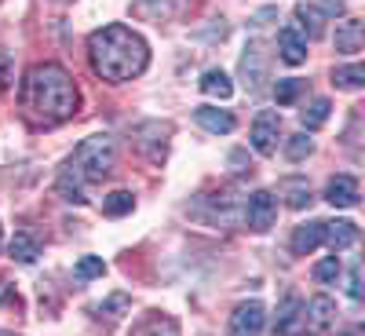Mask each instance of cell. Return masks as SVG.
I'll return each mask as SVG.
<instances>
[{"mask_svg": "<svg viewBox=\"0 0 365 336\" xmlns=\"http://www.w3.org/2000/svg\"><path fill=\"white\" fill-rule=\"evenodd\" d=\"M19 103L26 117H34L37 125H63L77 113V84L58 63H37L29 66L22 84H19Z\"/></svg>", "mask_w": 365, "mask_h": 336, "instance_id": "6da1fadb", "label": "cell"}, {"mask_svg": "<svg viewBox=\"0 0 365 336\" xmlns=\"http://www.w3.org/2000/svg\"><path fill=\"white\" fill-rule=\"evenodd\" d=\"M88 58H91V70H96L103 81L120 84V81H132L146 70L150 63V48L146 41L135 34V29L110 22L103 29L88 37Z\"/></svg>", "mask_w": 365, "mask_h": 336, "instance_id": "7a4b0ae2", "label": "cell"}, {"mask_svg": "<svg viewBox=\"0 0 365 336\" xmlns=\"http://www.w3.org/2000/svg\"><path fill=\"white\" fill-rule=\"evenodd\" d=\"M113 161H117V143L113 136H88L77 150L73 158L66 161V175H73L81 187H88V183H99L113 172Z\"/></svg>", "mask_w": 365, "mask_h": 336, "instance_id": "3957f363", "label": "cell"}, {"mask_svg": "<svg viewBox=\"0 0 365 336\" xmlns=\"http://www.w3.org/2000/svg\"><path fill=\"white\" fill-rule=\"evenodd\" d=\"M278 136H282V117L274 113V110H259L256 121H252V132H249L252 150H256V154H263V158H270L274 150H278Z\"/></svg>", "mask_w": 365, "mask_h": 336, "instance_id": "277c9868", "label": "cell"}, {"mask_svg": "<svg viewBox=\"0 0 365 336\" xmlns=\"http://www.w3.org/2000/svg\"><path fill=\"white\" fill-rule=\"evenodd\" d=\"M263 325H267V307L259 300H249V303H241V307L230 315L227 336H259Z\"/></svg>", "mask_w": 365, "mask_h": 336, "instance_id": "5b68a950", "label": "cell"}, {"mask_svg": "<svg viewBox=\"0 0 365 336\" xmlns=\"http://www.w3.org/2000/svg\"><path fill=\"white\" fill-rule=\"evenodd\" d=\"M274 216H278V198H274L270 190H256L249 198V205H245V223L256 234H263V230L274 227Z\"/></svg>", "mask_w": 365, "mask_h": 336, "instance_id": "8992f818", "label": "cell"}, {"mask_svg": "<svg viewBox=\"0 0 365 336\" xmlns=\"http://www.w3.org/2000/svg\"><path fill=\"white\" fill-rule=\"evenodd\" d=\"M241 77H245V88L249 91H259L263 81H267V48L259 41H252L241 55Z\"/></svg>", "mask_w": 365, "mask_h": 336, "instance_id": "52a82bcc", "label": "cell"}, {"mask_svg": "<svg viewBox=\"0 0 365 336\" xmlns=\"http://www.w3.org/2000/svg\"><path fill=\"white\" fill-rule=\"evenodd\" d=\"M274 336H303V300L292 292L274 315Z\"/></svg>", "mask_w": 365, "mask_h": 336, "instance_id": "ba28073f", "label": "cell"}, {"mask_svg": "<svg viewBox=\"0 0 365 336\" xmlns=\"http://www.w3.org/2000/svg\"><path fill=\"white\" fill-rule=\"evenodd\" d=\"M332 322H336V303H332L329 296H314L307 307H303V332L318 336V332H325Z\"/></svg>", "mask_w": 365, "mask_h": 336, "instance_id": "9c48e42d", "label": "cell"}, {"mask_svg": "<svg viewBox=\"0 0 365 336\" xmlns=\"http://www.w3.org/2000/svg\"><path fill=\"white\" fill-rule=\"evenodd\" d=\"M278 55H282V63H289V66L307 63V41H303V34L296 26H285L278 34Z\"/></svg>", "mask_w": 365, "mask_h": 336, "instance_id": "30bf717a", "label": "cell"}, {"mask_svg": "<svg viewBox=\"0 0 365 336\" xmlns=\"http://www.w3.org/2000/svg\"><path fill=\"white\" fill-rule=\"evenodd\" d=\"M325 201L336 208H354L358 205V179L354 175H332L325 187Z\"/></svg>", "mask_w": 365, "mask_h": 336, "instance_id": "8fae6325", "label": "cell"}, {"mask_svg": "<svg viewBox=\"0 0 365 336\" xmlns=\"http://www.w3.org/2000/svg\"><path fill=\"white\" fill-rule=\"evenodd\" d=\"M194 121L205 128V132H212V136H227V132H234V113L230 110H220V106H197L194 110Z\"/></svg>", "mask_w": 365, "mask_h": 336, "instance_id": "7c38bea8", "label": "cell"}, {"mask_svg": "<svg viewBox=\"0 0 365 336\" xmlns=\"http://www.w3.org/2000/svg\"><path fill=\"white\" fill-rule=\"evenodd\" d=\"M322 241L332 253H344V249L358 245V227L351 220H332V223H325V238Z\"/></svg>", "mask_w": 365, "mask_h": 336, "instance_id": "4fadbf2b", "label": "cell"}, {"mask_svg": "<svg viewBox=\"0 0 365 336\" xmlns=\"http://www.w3.org/2000/svg\"><path fill=\"white\" fill-rule=\"evenodd\" d=\"M322 238H325V223L322 220H311V223H299L296 234H292V253L296 256H307L322 245Z\"/></svg>", "mask_w": 365, "mask_h": 336, "instance_id": "5bb4252c", "label": "cell"}, {"mask_svg": "<svg viewBox=\"0 0 365 336\" xmlns=\"http://www.w3.org/2000/svg\"><path fill=\"white\" fill-rule=\"evenodd\" d=\"M361 41H365V29H361L358 19H344L336 26V51L354 55V51H361Z\"/></svg>", "mask_w": 365, "mask_h": 336, "instance_id": "9a60e30c", "label": "cell"}, {"mask_svg": "<svg viewBox=\"0 0 365 336\" xmlns=\"http://www.w3.org/2000/svg\"><path fill=\"white\" fill-rule=\"evenodd\" d=\"M132 336H179V322L172 315H146L132 329Z\"/></svg>", "mask_w": 365, "mask_h": 336, "instance_id": "2e32d148", "label": "cell"}, {"mask_svg": "<svg viewBox=\"0 0 365 336\" xmlns=\"http://www.w3.org/2000/svg\"><path fill=\"white\" fill-rule=\"evenodd\" d=\"M278 190H282V198H285L289 208H307V205H311V187H307V179L289 175V179L278 183Z\"/></svg>", "mask_w": 365, "mask_h": 336, "instance_id": "e0dca14e", "label": "cell"}, {"mask_svg": "<svg viewBox=\"0 0 365 336\" xmlns=\"http://www.w3.org/2000/svg\"><path fill=\"white\" fill-rule=\"evenodd\" d=\"M201 91H205V96H212V99H230L234 96V84H230V77L223 70H205L201 73Z\"/></svg>", "mask_w": 365, "mask_h": 336, "instance_id": "ac0fdd59", "label": "cell"}, {"mask_svg": "<svg viewBox=\"0 0 365 336\" xmlns=\"http://www.w3.org/2000/svg\"><path fill=\"white\" fill-rule=\"evenodd\" d=\"M296 22H299V34H307V37H322V22H325V15L314 8V4H296Z\"/></svg>", "mask_w": 365, "mask_h": 336, "instance_id": "d6986e66", "label": "cell"}, {"mask_svg": "<svg viewBox=\"0 0 365 336\" xmlns=\"http://www.w3.org/2000/svg\"><path fill=\"white\" fill-rule=\"evenodd\" d=\"M132 208H135V198H132L128 190H113V194H106V198H103V216H110V220L128 216Z\"/></svg>", "mask_w": 365, "mask_h": 336, "instance_id": "ffe728a7", "label": "cell"}, {"mask_svg": "<svg viewBox=\"0 0 365 336\" xmlns=\"http://www.w3.org/2000/svg\"><path fill=\"white\" fill-rule=\"evenodd\" d=\"M8 253H11V260L15 263H34L37 256H41V245L29 234H15L11 238V245H8Z\"/></svg>", "mask_w": 365, "mask_h": 336, "instance_id": "44dd1931", "label": "cell"}, {"mask_svg": "<svg viewBox=\"0 0 365 336\" xmlns=\"http://www.w3.org/2000/svg\"><path fill=\"white\" fill-rule=\"evenodd\" d=\"M329 110H332V106H329V99H311V106H307V110H299L303 128H307V132H311V128H322L325 121H329Z\"/></svg>", "mask_w": 365, "mask_h": 336, "instance_id": "7402d4cb", "label": "cell"}, {"mask_svg": "<svg viewBox=\"0 0 365 336\" xmlns=\"http://www.w3.org/2000/svg\"><path fill=\"white\" fill-rule=\"evenodd\" d=\"M332 84H336V88H361L365 84V66L361 63L336 66V70H332Z\"/></svg>", "mask_w": 365, "mask_h": 336, "instance_id": "603a6c76", "label": "cell"}, {"mask_svg": "<svg viewBox=\"0 0 365 336\" xmlns=\"http://www.w3.org/2000/svg\"><path fill=\"white\" fill-rule=\"evenodd\" d=\"M55 190H58V198H63V201H73V205H84V201H88L84 187H81V183H77L73 175H66V172H58Z\"/></svg>", "mask_w": 365, "mask_h": 336, "instance_id": "cb8c5ba5", "label": "cell"}, {"mask_svg": "<svg viewBox=\"0 0 365 336\" xmlns=\"http://www.w3.org/2000/svg\"><path fill=\"white\" fill-rule=\"evenodd\" d=\"M311 150H314L311 136H307V132H296V136H289V143H285V158H289V161H303Z\"/></svg>", "mask_w": 365, "mask_h": 336, "instance_id": "d4e9b609", "label": "cell"}, {"mask_svg": "<svg viewBox=\"0 0 365 336\" xmlns=\"http://www.w3.org/2000/svg\"><path fill=\"white\" fill-rule=\"evenodd\" d=\"M299 91H303V81L285 77V81L274 84V99H278V106H289V103H296V99H299Z\"/></svg>", "mask_w": 365, "mask_h": 336, "instance_id": "484cf974", "label": "cell"}, {"mask_svg": "<svg viewBox=\"0 0 365 336\" xmlns=\"http://www.w3.org/2000/svg\"><path fill=\"white\" fill-rule=\"evenodd\" d=\"M73 274H77L81 282H88V278H103V274H106V263H103L99 256H81L77 267H73Z\"/></svg>", "mask_w": 365, "mask_h": 336, "instance_id": "4316f807", "label": "cell"}, {"mask_svg": "<svg viewBox=\"0 0 365 336\" xmlns=\"http://www.w3.org/2000/svg\"><path fill=\"white\" fill-rule=\"evenodd\" d=\"M340 278V256L332 253L322 263H314V282H336Z\"/></svg>", "mask_w": 365, "mask_h": 336, "instance_id": "83f0119b", "label": "cell"}, {"mask_svg": "<svg viewBox=\"0 0 365 336\" xmlns=\"http://www.w3.org/2000/svg\"><path fill=\"white\" fill-rule=\"evenodd\" d=\"M347 296H351V300H361V267H358V263L351 267V278H347Z\"/></svg>", "mask_w": 365, "mask_h": 336, "instance_id": "f1b7e54d", "label": "cell"}, {"mask_svg": "<svg viewBox=\"0 0 365 336\" xmlns=\"http://www.w3.org/2000/svg\"><path fill=\"white\" fill-rule=\"evenodd\" d=\"M322 15H344V0H322Z\"/></svg>", "mask_w": 365, "mask_h": 336, "instance_id": "f546056e", "label": "cell"}, {"mask_svg": "<svg viewBox=\"0 0 365 336\" xmlns=\"http://www.w3.org/2000/svg\"><path fill=\"white\" fill-rule=\"evenodd\" d=\"M8 296H11V285H4V282H0V303H4Z\"/></svg>", "mask_w": 365, "mask_h": 336, "instance_id": "4dcf8cb0", "label": "cell"}, {"mask_svg": "<svg viewBox=\"0 0 365 336\" xmlns=\"http://www.w3.org/2000/svg\"><path fill=\"white\" fill-rule=\"evenodd\" d=\"M0 336H15V332H4V329H0Z\"/></svg>", "mask_w": 365, "mask_h": 336, "instance_id": "1f68e13d", "label": "cell"}]
</instances>
